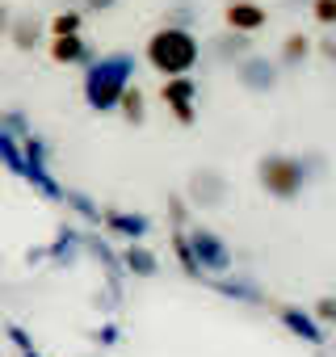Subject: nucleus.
I'll return each instance as SVG.
<instances>
[{
    "instance_id": "nucleus-1",
    "label": "nucleus",
    "mask_w": 336,
    "mask_h": 357,
    "mask_svg": "<svg viewBox=\"0 0 336 357\" xmlns=\"http://www.w3.org/2000/svg\"><path fill=\"white\" fill-rule=\"evenodd\" d=\"M130 84H135V55L130 51H105L84 68L80 97L93 114H118V101Z\"/></svg>"
},
{
    "instance_id": "nucleus-2",
    "label": "nucleus",
    "mask_w": 336,
    "mask_h": 357,
    "mask_svg": "<svg viewBox=\"0 0 336 357\" xmlns=\"http://www.w3.org/2000/svg\"><path fill=\"white\" fill-rule=\"evenodd\" d=\"M202 51H206V47H202L198 34L185 30V26H160V30H151V38L143 43L147 68L160 72L164 80H168V76H190V72L198 68Z\"/></svg>"
},
{
    "instance_id": "nucleus-3",
    "label": "nucleus",
    "mask_w": 336,
    "mask_h": 357,
    "mask_svg": "<svg viewBox=\"0 0 336 357\" xmlns=\"http://www.w3.org/2000/svg\"><path fill=\"white\" fill-rule=\"evenodd\" d=\"M257 181L269 198L277 202H294L307 185H311V164L307 155H290V151H269L257 160Z\"/></svg>"
},
{
    "instance_id": "nucleus-4",
    "label": "nucleus",
    "mask_w": 336,
    "mask_h": 357,
    "mask_svg": "<svg viewBox=\"0 0 336 357\" xmlns=\"http://www.w3.org/2000/svg\"><path fill=\"white\" fill-rule=\"evenodd\" d=\"M185 231H190V244H194V252H198L202 273H206V278H223V273L231 269V261H236V252L227 248V240H223L219 231L202 227V223H194V227H185Z\"/></svg>"
},
{
    "instance_id": "nucleus-5",
    "label": "nucleus",
    "mask_w": 336,
    "mask_h": 357,
    "mask_svg": "<svg viewBox=\"0 0 336 357\" xmlns=\"http://www.w3.org/2000/svg\"><path fill=\"white\" fill-rule=\"evenodd\" d=\"M227 194H231V185L219 168H194L190 181H185V198L194 211H219L227 202Z\"/></svg>"
},
{
    "instance_id": "nucleus-6",
    "label": "nucleus",
    "mask_w": 336,
    "mask_h": 357,
    "mask_svg": "<svg viewBox=\"0 0 336 357\" xmlns=\"http://www.w3.org/2000/svg\"><path fill=\"white\" fill-rule=\"evenodd\" d=\"M160 101L173 109V118H177L181 126H194V122H198V109H194V101H198V80H194V76H168V80L160 84Z\"/></svg>"
},
{
    "instance_id": "nucleus-7",
    "label": "nucleus",
    "mask_w": 336,
    "mask_h": 357,
    "mask_svg": "<svg viewBox=\"0 0 336 357\" xmlns=\"http://www.w3.org/2000/svg\"><path fill=\"white\" fill-rule=\"evenodd\" d=\"M277 76H282V63L269 59V55H257V51L236 68V80H240V89H248V93H273V89H277Z\"/></svg>"
},
{
    "instance_id": "nucleus-8",
    "label": "nucleus",
    "mask_w": 336,
    "mask_h": 357,
    "mask_svg": "<svg viewBox=\"0 0 336 357\" xmlns=\"http://www.w3.org/2000/svg\"><path fill=\"white\" fill-rule=\"evenodd\" d=\"M101 231L109 240H122V244H143V236L151 231V219L143 211H118V206H105V223Z\"/></svg>"
},
{
    "instance_id": "nucleus-9",
    "label": "nucleus",
    "mask_w": 336,
    "mask_h": 357,
    "mask_svg": "<svg viewBox=\"0 0 336 357\" xmlns=\"http://www.w3.org/2000/svg\"><path fill=\"white\" fill-rule=\"evenodd\" d=\"M223 26L236 30V34H257L269 26V9L261 5V0H227V9H223Z\"/></svg>"
},
{
    "instance_id": "nucleus-10",
    "label": "nucleus",
    "mask_w": 336,
    "mask_h": 357,
    "mask_svg": "<svg viewBox=\"0 0 336 357\" xmlns=\"http://www.w3.org/2000/svg\"><path fill=\"white\" fill-rule=\"evenodd\" d=\"M47 55H51V63H59V68H89V63L97 59V47H93L84 34H68V38H51V43H47Z\"/></svg>"
},
{
    "instance_id": "nucleus-11",
    "label": "nucleus",
    "mask_w": 336,
    "mask_h": 357,
    "mask_svg": "<svg viewBox=\"0 0 336 357\" xmlns=\"http://www.w3.org/2000/svg\"><path fill=\"white\" fill-rule=\"evenodd\" d=\"M47 34H51V30H47V22H43L34 9H22V13H13V30H9V43H13V51L30 55V51L47 47V43H43Z\"/></svg>"
},
{
    "instance_id": "nucleus-12",
    "label": "nucleus",
    "mask_w": 336,
    "mask_h": 357,
    "mask_svg": "<svg viewBox=\"0 0 336 357\" xmlns=\"http://www.w3.org/2000/svg\"><path fill=\"white\" fill-rule=\"evenodd\" d=\"M206 55H211V63H219V68H240V63L252 55V38H248V34H236V30H223V34L206 47Z\"/></svg>"
},
{
    "instance_id": "nucleus-13",
    "label": "nucleus",
    "mask_w": 336,
    "mask_h": 357,
    "mask_svg": "<svg viewBox=\"0 0 336 357\" xmlns=\"http://www.w3.org/2000/svg\"><path fill=\"white\" fill-rule=\"evenodd\" d=\"M84 236L89 231H76V227H59L55 231V240L47 244V261L51 265H59V269H68V265H76V261H84Z\"/></svg>"
},
{
    "instance_id": "nucleus-14",
    "label": "nucleus",
    "mask_w": 336,
    "mask_h": 357,
    "mask_svg": "<svg viewBox=\"0 0 336 357\" xmlns=\"http://www.w3.org/2000/svg\"><path fill=\"white\" fill-rule=\"evenodd\" d=\"M277 319H282V328H290L298 340H307V344H319L323 340V332H319V319L315 315H307V311H298V307H290V303H282L277 307Z\"/></svg>"
},
{
    "instance_id": "nucleus-15",
    "label": "nucleus",
    "mask_w": 336,
    "mask_h": 357,
    "mask_svg": "<svg viewBox=\"0 0 336 357\" xmlns=\"http://www.w3.org/2000/svg\"><path fill=\"white\" fill-rule=\"evenodd\" d=\"M84 257L89 261H97L101 269H105V278H122L126 269H122V252H114V244L109 240H101V236H84Z\"/></svg>"
},
{
    "instance_id": "nucleus-16",
    "label": "nucleus",
    "mask_w": 336,
    "mask_h": 357,
    "mask_svg": "<svg viewBox=\"0 0 336 357\" xmlns=\"http://www.w3.org/2000/svg\"><path fill=\"white\" fill-rule=\"evenodd\" d=\"M26 181H30L47 202H59V206H63L68 185H59V176H55V168H51V164H26Z\"/></svg>"
},
{
    "instance_id": "nucleus-17",
    "label": "nucleus",
    "mask_w": 336,
    "mask_h": 357,
    "mask_svg": "<svg viewBox=\"0 0 336 357\" xmlns=\"http://www.w3.org/2000/svg\"><path fill=\"white\" fill-rule=\"evenodd\" d=\"M118 252H122V269H126L130 278H155V273H160V261H155L151 248L126 244V248H118Z\"/></svg>"
},
{
    "instance_id": "nucleus-18",
    "label": "nucleus",
    "mask_w": 336,
    "mask_h": 357,
    "mask_svg": "<svg viewBox=\"0 0 336 357\" xmlns=\"http://www.w3.org/2000/svg\"><path fill=\"white\" fill-rule=\"evenodd\" d=\"M63 206H68L80 223H89V227H101V223H105L101 202H97V198H89L84 190H68V194H63Z\"/></svg>"
},
{
    "instance_id": "nucleus-19",
    "label": "nucleus",
    "mask_w": 336,
    "mask_h": 357,
    "mask_svg": "<svg viewBox=\"0 0 336 357\" xmlns=\"http://www.w3.org/2000/svg\"><path fill=\"white\" fill-rule=\"evenodd\" d=\"M311 51H315V43H311L307 34H290V38L282 43V51H277V63H282V68H303V63L311 59Z\"/></svg>"
},
{
    "instance_id": "nucleus-20",
    "label": "nucleus",
    "mask_w": 336,
    "mask_h": 357,
    "mask_svg": "<svg viewBox=\"0 0 336 357\" xmlns=\"http://www.w3.org/2000/svg\"><path fill=\"white\" fill-rule=\"evenodd\" d=\"M211 286H215L219 294H227V298H240V303H261V298H265L261 286H252L248 278H227V273H223V278H215Z\"/></svg>"
},
{
    "instance_id": "nucleus-21",
    "label": "nucleus",
    "mask_w": 336,
    "mask_h": 357,
    "mask_svg": "<svg viewBox=\"0 0 336 357\" xmlns=\"http://www.w3.org/2000/svg\"><path fill=\"white\" fill-rule=\"evenodd\" d=\"M118 114H122V122L143 126V118H147V93H143L139 84H130V89L122 93V101H118Z\"/></svg>"
},
{
    "instance_id": "nucleus-22",
    "label": "nucleus",
    "mask_w": 336,
    "mask_h": 357,
    "mask_svg": "<svg viewBox=\"0 0 336 357\" xmlns=\"http://www.w3.org/2000/svg\"><path fill=\"white\" fill-rule=\"evenodd\" d=\"M0 164H5L13 176H26V151H22V139H13L9 130H0Z\"/></svg>"
},
{
    "instance_id": "nucleus-23",
    "label": "nucleus",
    "mask_w": 336,
    "mask_h": 357,
    "mask_svg": "<svg viewBox=\"0 0 336 357\" xmlns=\"http://www.w3.org/2000/svg\"><path fill=\"white\" fill-rule=\"evenodd\" d=\"M173 252H177V265L185 269V278H206L202 265H198V252L190 244V231H173Z\"/></svg>"
},
{
    "instance_id": "nucleus-24",
    "label": "nucleus",
    "mask_w": 336,
    "mask_h": 357,
    "mask_svg": "<svg viewBox=\"0 0 336 357\" xmlns=\"http://www.w3.org/2000/svg\"><path fill=\"white\" fill-rule=\"evenodd\" d=\"M51 38H68V34H84V13L80 9H59L51 22H47Z\"/></svg>"
},
{
    "instance_id": "nucleus-25",
    "label": "nucleus",
    "mask_w": 336,
    "mask_h": 357,
    "mask_svg": "<svg viewBox=\"0 0 336 357\" xmlns=\"http://www.w3.org/2000/svg\"><path fill=\"white\" fill-rule=\"evenodd\" d=\"M0 130H9L13 139H26V135H34V122L22 105H9V109H0Z\"/></svg>"
},
{
    "instance_id": "nucleus-26",
    "label": "nucleus",
    "mask_w": 336,
    "mask_h": 357,
    "mask_svg": "<svg viewBox=\"0 0 336 357\" xmlns=\"http://www.w3.org/2000/svg\"><path fill=\"white\" fill-rule=\"evenodd\" d=\"M194 22H198V13H194L190 0H177V5L164 9V26H185V30H194Z\"/></svg>"
},
{
    "instance_id": "nucleus-27",
    "label": "nucleus",
    "mask_w": 336,
    "mask_h": 357,
    "mask_svg": "<svg viewBox=\"0 0 336 357\" xmlns=\"http://www.w3.org/2000/svg\"><path fill=\"white\" fill-rule=\"evenodd\" d=\"M22 151H26V164H51V143L43 135H26Z\"/></svg>"
},
{
    "instance_id": "nucleus-28",
    "label": "nucleus",
    "mask_w": 336,
    "mask_h": 357,
    "mask_svg": "<svg viewBox=\"0 0 336 357\" xmlns=\"http://www.w3.org/2000/svg\"><path fill=\"white\" fill-rule=\"evenodd\" d=\"M190 198H181V194H173V198H168V219H173V231H185V227H194L190 223Z\"/></svg>"
},
{
    "instance_id": "nucleus-29",
    "label": "nucleus",
    "mask_w": 336,
    "mask_h": 357,
    "mask_svg": "<svg viewBox=\"0 0 336 357\" xmlns=\"http://www.w3.org/2000/svg\"><path fill=\"white\" fill-rule=\"evenodd\" d=\"M5 340H9L17 353H34V349H38V344H34V336H30L22 324H5Z\"/></svg>"
},
{
    "instance_id": "nucleus-30",
    "label": "nucleus",
    "mask_w": 336,
    "mask_h": 357,
    "mask_svg": "<svg viewBox=\"0 0 336 357\" xmlns=\"http://www.w3.org/2000/svg\"><path fill=\"white\" fill-rule=\"evenodd\" d=\"M311 17L323 26V30H336V0H311Z\"/></svg>"
},
{
    "instance_id": "nucleus-31",
    "label": "nucleus",
    "mask_w": 336,
    "mask_h": 357,
    "mask_svg": "<svg viewBox=\"0 0 336 357\" xmlns=\"http://www.w3.org/2000/svg\"><path fill=\"white\" fill-rule=\"evenodd\" d=\"M315 319L319 324H336V298H319L315 303Z\"/></svg>"
},
{
    "instance_id": "nucleus-32",
    "label": "nucleus",
    "mask_w": 336,
    "mask_h": 357,
    "mask_svg": "<svg viewBox=\"0 0 336 357\" xmlns=\"http://www.w3.org/2000/svg\"><path fill=\"white\" fill-rule=\"evenodd\" d=\"M93 340H97V344H118V324H101V328H93Z\"/></svg>"
},
{
    "instance_id": "nucleus-33",
    "label": "nucleus",
    "mask_w": 336,
    "mask_h": 357,
    "mask_svg": "<svg viewBox=\"0 0 336 357\" xmlns=\"http://www.w3.org/2000/svg\"><path fill=\"white\" fill-rule=\"evenodd\" d=\"M80 5H84V13H109L118 0H80Z\"/></svg>"
},
{
    "instance_id": "nucleus-34",
    "label": "nucleus",
    "mask_w": 336,
    "mask_h": 357,
    "mask_svg": "<svg viewBox=\"0 0 336 357\" xmlns=\"http://www.w3.org/2000/svg\"><path fill=\"white\" fill-rule=\"evenodd\" d=\"M9 30H13V9L5 5V0H0V34L9 38Z\"/></svg>"
},
{
    "instance_id": "nucleus-35",
    "label": "nucleus",
    "mask_w": 336,
    "mask_h": 357,
    "mask_svg": "<svg viewBox=\"0 0 336 357\" xmlns=\"http://www.w3.org/2000/svg\"><path fill=\"white\" fill-rule=\"evenodd\" d=\"M319 55H323V59H332V63H336V38H323V43H319Z\"/></svg>"
},
{
    "instance_id": "nucleus-36",
    "label": "nucleus",
    "mask_w": 336,
    "mask_h": 357,
    "mask_svg": "<svg viewBox=\"0 0 336 357\" xmlns=\"http://www.w3.org/2000/svg\"><path fill=\"white\" fill-rule=\"evenodd\" d=\"M282 5H290V9H298V5H311V0H282Z\"/></svg>"
},
{
    "instance_id": "nucleus-37",
    "label": "nucleus",
    "mask_w": 336,
    "mask_h": 357,
    "mask_svg": "<svg viewBox=\"0 0 336 357\" xmlns=\"http://www.w3.org/2000/svg\"><path fill=\"white\" fill-rule=\"evenodd\" d=\"M55 5H59V9H72V5H76V0H55Z\"/></svg>"
},
{
    "instance_id": "nucleus-38",
    "label": "nucleus",
    "mask_w": 336,
    "mask_h": 357,
    "mask_svg": "<svg viewBox=\"0 0 336 357\" xmlns=\"http://www.w3.org/2000/svg\"><path fill=\"white\" fill-rule=\"evenodd\" d=\"M22 357H43V353H38V349H34V353H22Z\"/></svg>"
}]
</instances>
